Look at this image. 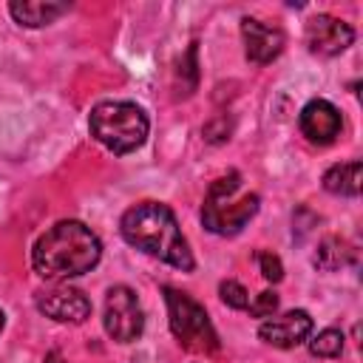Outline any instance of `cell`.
<instances>
[{"instance_id":"obj_11","label":"cell","mask_w":363,"mask_h":363,"mask_svg":"<svg viewBox=\"0 0 363 363\" xmlns=\"http://www.w3.org/2000/svg\"><path fill=\"white\" fill-rule=\"evenodd\" d=\"M298 122H301V133L312 145H332L340 136V128H343V116L329 99L306 102Z\"/></svg>"},{"instance_id":"obj_12","label":"cell","mask_w":363,"mask_h":363,"mask_svg":"<svg viewBox=\"0 0 363 363\" xmlns=\"http://www.w3.org/2000/svg\"><path fill=\"white\" fill-rule=\"evenodd\" d=\"M9 11L11 17L26 26V28H43V26H51L60 14L68 11V3H51V0H14L9 3Z\"/></svg>"},{"instance_id":"obj_16","label":"cell","mask_w":363,"mask_h":363,"mask_svg":"<svg viewBox=\"0 0 363 363\" xmlns=\"http://www.w3.org/2000/svg\"><path fill=\"white\" fill-rule=\"evenodd\" d=\"M218 295H221V301H224L230 309H247V306H250V295H247V289H244L238 281H221Z\"/></svg>"},{"instance_id":"obj_10","label":"cell","mask_w":363,"mask_h":363,"mask_svg":"<svg viewBox=\"0 0 363 363\" xmlns=\"http://www.w3.org/2000/svg\"><path fill=\"white\" fill-rule=\"evenodd\" d=\"M241 37H244L247 60L255 62V65L272 62L286 45V37H284V31L278 26H269L264 20H255V17H244L241 20Z\"/></svg>"},{"instance_id":"obj_14","label":"cell","mask_w":363,"mask_h":363,"mask_svg":"<svg viewBox=\"0 0 363 363\" xmlns=\"http://www.w3.org/2000/svg\"><path fill=\"white\" fill-rule=\"evenodd\" d=\"M312 261H315L318 269H323V272H335V269L346 267L349 261H354V250H352V244H346L343 238H337V235H326V238L318 244Z\"/></svg>"},{"instance_id":"obj_7","label":"cell","mask_w":363,"mask_h":363,"mask_svg":"<svg viewBox=\"0 0 363 363\" xmlns=\"http://www.w3.org/2000/svg\"><path fill=\"white\" fill-rule=\"evenodd\" d=\"M37 309L57 323H82L91 315V301L77 286H51L37 295Z\"/></svg>"},{"instance_id":"obj_17","label":"cell","mask_w":363,"mask_h":363,"mask_svg":"<svg viewBox=\"0 0 363 363\" xmlns=\"http://www.w3.org/2000/svg\"><path fill=\"white\" fill-rule=\"evenodd\" d=\"M258 267H261V275H264L269 284H278V281L284 278V264H281V258H278L275 252L261 250V252H258Z\"/></svg>"},{"instance_id":"obj_1","label":"cell","mask_w":363,"mask_h":363,"mask_svg":"<svg viewBox=\"0 0 363 363\" xmlns=\"http://www.w3.org/2000/svg\"><path fill=\"white\" fill-rule=\"evenodd\" d=\"M119 233L130 247L182 269V272H190L196 267V258L190 252L187 238L182 235V227H179L173 210L162 201H139L130 210H125L122 221H119Z\"/></svg>"},{"instance_id":"obj_18","label":"cell","mask_w":363,"mask_h":363,"mask_svg":"<svg viewBox=\"0 0 363 363\" xmlns=\"http://www.w3.org/2000/svg\"><path fill=\"white\" fill-rule=\"evenodd\" d=\"M278 309V292L267 289V292H258V298L250 303V315L255 318H272Z\"/></svg>"},{"instance_id":"obj_3","label":"cell","mask_w":363,"mask_h":363,"mask_svg":"<svg viewBox=\"0 0 363 363\" xmlns=\"http://www.w3.org/2000/svg\"><path fill=\"white\" fill-rule=\"evenodd\" d=\"M88 125H91V136L116 156H125L142 147L150 130L145 111L136 102H125V99L96 102L91 108Z\"/></svg>"},{"instance_id":"obj_13","label":"cell","mask_w":363,"mask_h":363,"mask_svg":"<svg viewBox=\"0 0 363 363\" xmlns=\"http://www.w3.org/2000/svg\"><path fill=\"white\" fill-rule=\"evenodd\" d=\"M360 173H363V164L357 159L337 162L323 173V187L335 196H357L360 193Z\"/></svg>"},{"instance_id":"obj_5","label":"cell","mask_w":363,"mask_h":363,"mask_svg":"<svg viewBox=\"0 0 363 363\" xmlns=\"http://www.w3.org/2000/svg\"><path fill=\"white\" fill-rule=\"evenodd\" d=\"M164 303H167V320H170V332L176 335V340L196 354H216L218 352V335L216 326L210 323L207 309L190 298L182 289L164 286Z\"/></svg>"},{"instance_id":"obj_15","label":"cell","mask_w":363,"mask_h":363,"mask_svg":"<svg viewBox=\"0 0 363 363\" xmlns=\"http://www.w3.org/2000/svg\"><path fill=\"white\" fill-rule=\"evenodd\" d=\"M343 332L340 329H323L309 340V352L315 357H337L343 352Z\"/></svg>"},{"instance_id":"obj_20","label":"cell","mask_w":363,"mask_h":363,"mask_svg":"<svg viewBox=\"0 0 363 363\" xmlns=\"http://www.w3.org/2000/svg\"><path fill=\"white\" fill-rule=\"evenodd\" d=\"M3 326H6V315H3V309H0V332H3Z\"/></svg>"},{"instance_id":"obj_8","label":"cell","mask_w":363,"mask_h":363,"mask_svg":"<svg viewBox=\"0 0 363 363\" xmlns=\"http://www.w3.org/2000/svg\"><path fill=\"white\" fill-rule=\"evenodd\" d=\"M354 43V28L332 14H315L306 20V45L318 57H335Z\"/></svg>"},{"instance_id":"obj_6","label":"cell","mask_w":363,"mask_h":363,"mask_svg":"<svg viewBox=\"0 0 363 363\" xmlns=\"http://www.w3.org/2000/svg\"><path fill=\"white\" fill-rule=\"evenodd\" d=\"M105 332L116 340V343H130L142 335L145 329V312L142 303L136 298V292L125 284L111 286L105 295Z\"/></svg>"},{"instance_id":"obj_2","label":"cell","mask_w":363,"mask_h":363,"mask_svg":"<svg viewBox=\"0 0 363 363\" xmlns=\"http://www.w3.org/2000/svg\"><path fill=\"white\" fill-rule=\"evenodd\" d=\"M102 258V244L91 227L65 218L45 230L31 250V267L37 275L51 281H68L91 272Z\"/></svg>"},{"instance_id":"obj_19","label":"cell","mask_w":363,"mask_h":363,"mask_svg":"<svg viewBox=\"0 0 363 363\" xmlns=\"http://www.w3.org/2000/svg\"><path fill=\"white\" fill-rule=\"evenodd\" d=\"M45 363H65V360H62L60 352H48V354H45Z\"/></svg>"},{"instance_id":"obj_4","label":"cell","mask_w":363,"mask_h":363,"mask_svg":"<svg viewBox=\"0 0 363 363\" xmlns=\"http://www.w3.org/2000/svg\"><path fill=\"white\" fill-rule=\"evenodd\" d=\"M241 187V176L233 170L221 179H216L207 190V199L201 204V224L216 235H238L247 221L258 213V193H244L235 199Z\"/></svg>"},{"instance_id":"obj_9","label":"cell","mask_w":363,"mask_h":363,"mask_svg":"<svg viewBox=\"0 0 363 363\" xmlns=\"http://www.w3.org/2000/svg\"><path fill=\"white\" fill-rule=\"evenodd\" d=\"M312 332V318L303 309H289L284 315H272L261 323L258 337L275 349H295L301 346Z\"/></svg>"}]
</instances>
